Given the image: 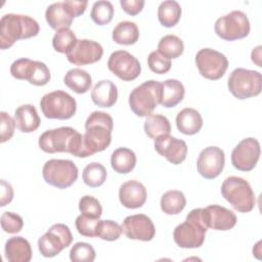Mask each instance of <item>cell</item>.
<instances>
[{
	"label": "cell",
	"mask_w": 262,
	"mask_h": 262,
	"mask_svg": "<svg viewBox=\"0 0 262 262\" xmlns=\"http://www.w3.org/2000/svg\"><path fill=\"white\" fill-rule=\"evenodd\" d=\"M106 175V169L102 164L98 162H92L84 168L82 178L87 186L98 187L104 183Z\"/></svg>",
	"instance_id": "35"
},
{
	"label": "cell",
	"mask_w": 262,
	"mask_h": 262,
	"mask_svg": "<svg viewBox=\"0 0 262 262\" xmlns=\"http://www.w3.org/2000/svg\"><path fill=\"white\" fill-rule=\"evenodd\" d=\"M225 155L218 146L205 147L199 155L196 169L201 176L206 179H214L220 175L224 168Z\"/></svg>",
	"instance_id": "17"
},
{
	"label": "cell",
	"mask_w": 262,
	"mask_h": 262,
	"mask_svg": "<svg viewBox=\"0 0 262 262\" xmlns=\"http://www.w3.org/2000/svg\"><path fill=\"white\" fill-rule=\"evenodd\" d=\"M42 176L46 183L64 189L75 183L78 178V168L71 160L51 159L42 169Z\"/></svg>",
	"instance_id": "9"
},
{
	"label": "cell",
	"mask_w": 262,
	"mask_h": 262,
	"mask_svg": "<svg viewBox=\"0 0 262 262\" xmlns=\"http://www.w3.org/2000/svg\"><path fill=\"white\" fill-rule=\"evenodd\" d=\"M13 199V188L10 183L4 179L0 181V206L4 207L9 204Z\"/></svg>",
	"instance_id": "47"
},
{
	"label": "cell",
	"mask_w": 262,
	"mask_h": 262,
	"mask_svg": "<svg viewBox=\"0 0 262 262\" xmlns=\"http://www.w3.org/2000/svg\"><path fill=\"white\" fill-rule=\"evenodd\" d=\"M156 151L166 158L170 163L179 165L187 155V145L184 140L171 136L170 134L162 135L155 139L154 143Z\"/></svg>",
	"instance_id": "20"
},
{
	"label": "cell",
	"mask_w": 262,
	"mask_h": 262,
	"mask_svg": "<svg viewBox=\"0 0 262 262\" xmlns=\"http://www.w3.org/2000/svg\"><path fill=\"white\" fill-rule=\"evenodd\" d=\"M147 66L149 70L156 74H166L171 69V59L162 55L158 50L151 51L147 57Z\"/></svg>",
	"instance_id": "41"
},
{
	"label": "cell",
	"mask_w": 262,
	"mask_h": 262,
	"mask_svg": "<svg viewBox=\"0 0 262 262\" xmlns=\"http://www.w3.org/2000/svg\"><path fill=\"white\" fill-rule=\"evenodd\" d=\"M250 29L249 18L242 10H233L219 17L214 26L217 36L225 41L243 39L249 35Z\"/></svg>",
	"instance_id": "10"
},
{
	"label": "cell",
	"mask_w": 262,
	"mask_h": 262,
	"mask_svg": "<svg viewBox=\"0 0 262 262\" xmlns=\"http://www.w3.org/2000/svg\"><path fill=\"white\" fill-rule=\"evenodd\" d=\"M122 230L128 238L142 242L151 241L156 234L151 219L144 214L127 216L122 223Z\"/></svg>",
	"instance_id": "18"
},
{
	"label": "cell",
	"mask_w": 262,
	"mask_h": 262,
	"mask_svg": "<svg viewBox=\"0 0 262 262\" xmlns=\"http://www.w3.org/2000/svg\"><path fill=\"white\" fill-rule=\"evenodd\" d=\"M63 83L72 91L78 94H83L90 90L92 80L88 72H86L85 70L76 68V69H71L67 72V74L63 77Z\"/></svg>",
	"instance_id": "28"
},
{
	"label": "cell",
	"mask_w": 262,
	"mask_h": 262,
	"mask_svg": "<svg viewBox=\"0 0 262 262\" xmlns=\"http://www.w3.org/2000/svg\"><path fill=\"white\" fill-rule=\"evenodd\" d=\"M80 212L90 218L99 219L102 214V207L99 201L92 195H84L79 201Z\"/></svg>",
	"instance_id": "40"
},
{
	"label": "cell",
	"mask_w": 262,
	"mask_h": 262,
	"mask_svg": "<svg viewBox=\"0 0 262 262\" xmlns=\"http://www.w3.org/2000/svg\"><path fill=\"white\" fill-rule=\"evenodd\" d=\"M161 209L167 215L179 214L186 205V199L180 190H168L161 198Z\"/></svg>",
	"instance_id": "33"
},
{
	"label": "cell",
	"mask_w": 262,
	"mask_h": 262,
	"mask_svg": "<svg viewBox=\"0 0 262 262\" xmlns=\"http://www.w3.org/2000/svg\"><path fill=\"white\" fill-rule=\"evenodd\" d=\"M38 144L48 154L69 152L77 158L90 157L84 143V135L72 127L46 130L40 135Z\"/></svg>",
	"instance_id": "1"
},
{
	"label": "cell",
	"mask_w": 262,
	"mask_h": 262,
	"mask_svg": "<svg viewBox=\"0 0 262 262\" xmlns=\"http://www.w3.org/2000/svg\"><path fill=\"white\" fill-rule=\"evenodd\" d=\"M112 38L120 45H133L139 38V30L135 23L130 20L120 21L113 30Z\"/></svg>",
	"instance_id": "30"
},
{
	"label": "cell",
	"mask_w": 262,
	"mask_h": 262,
	"mask_svg": "<svg viewBox=\"0 0 262 262\" xmlns=\"http://www.w3.org/2000/svg\"><path fill=\"white\" fill-rule=\"evenodd\" d=\"M63 2L73 17H78L81 14H83L85 12L87 4H88V2L86 0H83V1L82 0H80V1L68 0V1H63Z\"/></svg>",
	"instance_id": "46"
},
{
	"label": "cell",
	"mask_w": 262,
	"mask_h": 262,
	"mask_svg": "<svg viewBox=\"0 0 262 262\" xmlns=\"http://www.w3.org/2000/svg\"><path fill=\"white\" fill-rule=\"evenodd\" d=\"M98 222H99V219L90 218L81 214L76 218L75 225H76L77 231L81 235L87 236V237H95Z\"/></svg>",
	"instance_id": "42"
},
{
	"label": "cell",
	"mask_w": 262,
	"mask_h": 262,
	"mask_svg": "<svg viewBox=\"0 0 262 262\" xmlns=\"http://www.w3.org/2000/svg\"><path fill=\"white\" fill-rule=\"evenodd\" d=\"M45 18L47 24L55 31L70 29L74 19L63 1L50 4L45 11Z\"/></svg>",
	"instance_id": "25"
},
{
	"label": "cell",
	"mask_w": 262,
	"mask_h": 262,
	"mask_svg": "<svg viewBox=\"0 0 262 262\" xmlns=\"http://www.w3.org/2000/svg\"><path fill=\"white\" fill-rule=\"evenodd\" d=\"M202 218L207 228L222 231L233 228L237 221L235 214L231 210L219 205H210L202 208Z\"/></svg>",
	"instance_id": "19"
},
{
	"label": "cell",
	"mask_w": 262,
	"mask_h": 262,
	"mask_svg": "<svg viewBox=\"0 0 262 262\" xmlns=\"http://www.w3.org/2000/svg\"><path fill=\"white\" fill-rule=\"evenodd\" d=\"M111 165L115 172L119 174H128L136 165V155L130 148L118 147L112 154Z\"/></svg>",
	"instance_id": "29"
},
{
	"label": "cell",
	"mask_w": 262,
	"mask_h": 262,
	"mask_svg": "<svg viewBox=\"0 0 262 262\" xmlns=\"http://www.w3.org/2000/svg\"><path fill=\"white\" fill-rule=\"evenodd\" d=\"M72 242L73 235L69 226L63 223H56L38 239V249L43 257L51 258L68 248Z\"/></svg>",
	"instance_id": "11"
},
{
	"label": "cell",
	"mask_w": 262,
	"mask_h": 262,
	"mask_svg": "<svg viewBox=\"0 0 262 262\" xmlns=\"http://www.w3.org/2000/svg\"><path fill=\"white\" fill-rule=\"evenodd\" d=\"M114 121L110 114L95 111L92 112L85 122L84 143L89 156L104 150L112 141Z\"/></svg>",
	"instance_id": "2"
},
{
	"label": "cell",
	"mask_w": 262,
	"mask_h": 262,
	"mask_svg": "<svg viewBox=\"0 0 262 262\" xmlns=\"http://www.w3.org/2000/svg\"><path fill=\"white\" fill-rule=\"evenodd\" d=\"M10 74L18 80H27L35 86L46 85L51 78L48 67L41 61L30 58H19L10 66Z\"/></svg>",
	"instance_id": "12"
},
{
	"label": "cell",
	"mask_w": 262,
	"mask_h": 262,
	"mask_svg": "<svg viewBox=\"0 0 262 262\" xmlns=\"http://www.w3.org/2000/svg\"><path fill=\"white\" fill-rule=\"evenodd\" d=\"M184 50L183 41L176 35H166L158 43V51L169 59L179 57Z\"/></svg>",
	"instance_id": "34"
},
{
	"label": "cell",
	"mask_w": 262,
	"mask_h": 262,
	"mask_svg": "<svg viewBox=\"0 0 262 262\" xmlns=\"http://www.w3.org/2000/svg\"><path fill=\"white\" fill-rule=\"evenodd\" d=\"M147 198L146 188L136 180L124 182L119 189L120 203L128 209H137L144 205Z\"/></svg>",
	"instance_id": "21"
},
{
	"label": "cell",
	"mask_w": 262,
	"mask_h": 262,
	"mask_svg": "<svg viewBox=\"0 0 262 262\" xmlns=\"http://www.w3.org/2000/svg\"><path fill=\"white\" fill-rule=\"evenodd\" d=\"M0 142H6L11 139L15 129V121L9 114L6 112L0 113Z\"/></svg>",
	"instance_id": "44"
},
{
	"label": "cell",
	"mask_w": 262,
	"mask_h": 262,
	"mask_svg": "<svg viewBox=\"0 0 262 262\" xmlns=\"http://www.w3.org/2000/svg\"><path fill=\"white\" fill-rule=\"evenodd\" d=\"M107 68L123 81H133L141 72L139 60L126 50H117L113 52L108 57Z\"/></svg>",
	"instance_id": "15"
},
{
	"label": "cell",
	"mask_w": 262,
	"mask_h": 262,
	"mask_svg": "<svg viewBox=\"0 0 262 262\" xmlns=\"http://www.w3.org/2000/svg\"><path fill=\"white\" fill-rule=\"evenodd\" d=\"M195 64L200 74L209 80H219L228 68L227 57L214 49L203 48L195 55Z\"/></svg>",
	"instance_id": "13"
},
{
	"label": "cell",
	"mask_w": 262,
	"mask_h": 262,
	"mask_svg": "<svg viewBox=\"0 0 262 262\" xmlns=\"http://www.w3.org/2000/svg\"><path fill=\"white\" fill-rule=\"evenodd\" d=\"M1 227L2 229L7 232V233H17L21 230L23 226H24V220L23 218L13 212H4L1 215Z\"/></svg>",
	"instance_id": "43"
},
{
	"label": "cell",
	"mask_w": 262,
	"mask_h": 262,
	"mask_svg": "<svg viewBox=\"0 0 262 262\" xmlns=\"http://www.w3.org/2000/svg\"><path fill=\"white\" fill-rule=\"evenodd\" d=\"M114 16V6L112 2L100 0L94 2L91 8L90 17L98 26L107 25Z\"/></svg>",
	"instance_id": "36"
},
{
	"label": "cell",
	"mask_w": 262,
	"mask_h": 262,
	"mask_svg": "<svg viewBox=\"0 0 262 262\" xmlns=\"http://www.w3.org/2000/svg\"><path fill=\"white\" fill-rule=\"evenodd\" d=\"M251 58H252V61L255 62L258 67H262L261 66V61H260V58H261V46H257L253 49L252 53H251Z\"/></svg>",
	"instance_id": "48"
},
{
	"label": "cell",
	"mask_w": 262,
	"mask_h": 262,
	"mask_svg": "<svg viewBox=\"0 0 262 262\" xmlns=\"http://www.w3.org/2000/svg\"><path fill=\"white\" fill-rule=\"evenodd\" d=\"M222 196L241 213L251 212L256 204L255 193L250 183L242 177L230 176L221 184Z\"/></svg>",
	"instance_id": "5"
},
{
	"label": "cell",
	"mask_w": 262,
	"mask_h": 262,
	"mask_svg": "<svg viewBox=\"0 0 262 262\" xmlns=\"http://www.w3.org/2000/svg\"><path fill=\"white\" fill-rule=\"evenodd\" d=\"M162 85L155 80H148L135 87L129 95L131 111L138 117H147L160 104Z\"/></svg>",
	"instance_id": "6"
},
{
	"label": "cell",
	"mask_w": 262,
	"mask_h": 262,
	"mask_svg": "<svg viewBox=\"0 0 262 262\" xmlns=\"http://www.w3.org/2000/svg\"><path fill=\"white\" fill-rule=\"evenodd\" d=\"M103 54L102 46L93 40L78 39L66 53L68 60L75 66H86L97 62Z\"/></svg>",
	"instance_id": "16"
},
{
	"label": "cell",
	"mask_w": 262,
	"mask_h": 262,
	"mask_svg": "<svg viewBox=\"0 0 262 262\" xmlns=\"http://www.w3.org/2000/svg\"><path fill=\"white\" fill-rule=\"evenodd\" d=\"M161 85V105L164 107H174L182 101L185 94V89L180 81L176 79H168L162 82Z\"/></svg>",
	"instance_id": "27"
},
{
	"label": "cell",
	"mask_w": 262,
	"mask_h": 262,
	"mask_svg": "<svg viewBox=\"0 0 262 262\" xmlns=\"http://www.w3.org/2000/svg\"><path fill=\"white\" fill-rule=\"evenodd\" d=\"M227 87L237 99H247L260 94L262 90V77L257 71L237 68L228 77Z\"/></svg>",
	"instance_id": "7"
},
{
	"label": "cell",
	"mask_w": 262,
	"mask_h": 262,
	"mask_svg": "<svg viewBox=\"0 0 262 262\" xmlns=\"http://www.w3.org/2000/svg\"><path fill=\"white\" fill-rule=\"evenodd\" d=\"M120 4L122 6V9L126 13H128L129 15H136L142 10L144 6V1L143 0H121Z\"/></svg>",
	"instance_id": "45"
},
{
	"label": "cell",
	"mask_w": 262,
	"mask_h": 262,
	"mask_svg": "<svg viewBox=\"0 0 262 262\" xmlns=\"http://www.w3.org/2000/svg\"><path fill=\"white\" fill-rule=\"evenodd\" d=\"M122 226L113 220H99L96 230V236L103 241H117L122 234Z\"/></svg>",
	"instance_id": "38"
},
{
	"label": "cell",
	"mask_w": 262,
	"mask_h": 262,
	"mask_svg": "<svg viewBox=\"0 0 262 262\" xmlns=\"http://www.w3.org/2000/svg\"><path fill=\"white\" fill-rule=\"evenodd\" d=\"M4 253L6 260L9 262H29L32 259L31 245L23 236L8 238L5 243Z\"/></svg>",
	"instance_id": "22"
},
{
	"label": "cell",
	"mask_w": 262,
	"mask_h": 262,
	"mask_svg": "<svg viewBox=\"0 0 262 262\" xmlns=\"http://www.w3.org/2000/svg\"><path fill=\"white\" fill-rule=\"evenodd\" d=\"M14 121L16 128L24 133L36 131L41 123L38 112L33 104L19 105L14 111Z\"/></svg>",
	"instance_id": "23"
},
{
	"label": "cell",
	"mask_w": 262,
	"mask_h": 262,
	"mask_svg": "<svg viewBox=\"0 0 262 262\" xmlns=\"http://www.w3.org/2000/svg\"><path fill=\"white\" fill-rule=\"evenodd\" d=\"M39 24L29 15L7 13L0 19V48L7 49L16 41L38 35Z\"/></svg>",
	"instance_id": "3"
},
{
	"label": "cell",
	"mask_w": 262,
	"mask_h": 262,
	"mask_svg": "<svg viewBox=\"0 0 262 262\" xmlns=\"http://www.w3.org/2000/svg\"><path fill=\"white\" fill-rule=\"evenodd\" d=\"M143 127L145 134L151 139H156L162 135L170 134L171 131L169 120L160 114H151L147 116Z\"/></svg>",
	"instance_id": "32"
},
{
	"label": "cell",
	"mask_w": 262,
	"mask_h": 262,
	"mask_svg": "<svg viewBox=\"0 0 262 262\" xmlns=\"http://www.w3.org/2000/svg\"><path fill=\"white\" fill-rule=\"evenodd\" d=\"M260 154L259 141L253 137L245 138L233 148L231 152V164L239 171H251L256 167Z\"/></svg>",
	"instance_id": "14"
},
{
	"label": "cell",
	"mask_w": 262,
	"mask_h": 262,
	"mask_svg": "<svg viewBox=\"0 0 262 262\" xmlns=\"http://www.w3.org/2000/svg\"><path fill=\"white\" fill-rule=\"evenodd\" d=\"M181 17V6L177 1L166 0L158 7V18L160 24L166 28L177 25Z\"/></svg>",
	"instance_id": "31"
},
{
	"label": "cell",
	"mask_w": 262,
	"mask_h": 262,
	"mask_svg": "<svg viewBox=\"0 0 262 262\" xmlns=\"http://www.w3.org/2000/svg\"><path fill=\"white\" fill-rule=\"evenodd\" d=\"M40 107L43 115L48 119L69 120L76 114L77 102L68 92L55 90L43 95L40 100Z\"/></svg>",
	"instance_id": "8"
},
{
	"label": "cell",
	"mask_w": 262,
	"mask_h": 262,
	"mask_svg": "<svg viewBox=\"0 0 262 262\" xmlns=\"http://www.w3.org/2000/svg\"><path fill=\"white\" fill-rule=\"evenodd\" d=\"M77 37L71 29H61L56 31L52 38V46L59 53H67L77 42Z\"/></svg>",
	"instance_id": "37"
},
{
	"label": "cell",
	"mask_w": 262,
	"mask_h": 262,
	"mask_svg": "<svg viewBox=\"0 0 262 262\" xmlns=\"http://www.w3.org/2000/svg\"><path fill=\"white\" fill-rule=\"evenodd\" d=\"M91 99L94 104L100 107H111L117 102L118 88L112 81L101 80L94 85Z\"/></svg>",
	"instance_id": "24"
},
{
	"label": "cell",
	"mask_w": 262,
	"mask_h": 262,
	"mask_svg": "<svg viewBox=\"0 0 262 262\" xmlns=\"http://www.w3.org/2000/svg\"><path fill=\"white\" fill-rule=\"evenodd\" d=\"M207 230L202 218V208H196L187 214L183 223L175 227L173 238L182 249H195L204 244Z\"/></svg>",
	"instance_id": "4"
},
{
	"label": "cell",
	"mask_w": 262,
	"mask_h": 262,
	"mask_svg": "<svg viewBox=\"0 0 262 262\" xmlns=\"http://www.w3.org/2000/svg\"><path fill=\"white\" fill-rule=\"evenodd\" d=\"M176 127L182 134L194 135L203 127V118L196 110L185 107L176 116Z\"/></svg>",
	"instance_id": "26"
},
{
	"label": "cell",
	"mask_w": 262,
	"mask_h": 262,
	"mask_svg": "<svg viewBox=\"0 0 262 262\" xmlns=\"http://www.w3.org/2000/svg\"><path fill=\"white\" fill-rule=\"evenodd\" d=\"M96 256L94 248L84 242L76 243L70 251V259L73 262H92Z\"/></svg>",
	"instance_id": "39"
}]
</instances>
